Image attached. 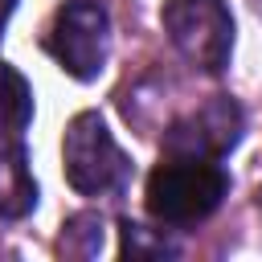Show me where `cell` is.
Here are the masks:
<instances>
[{
    "instance_id": "2",
    "label": "cell",
    "mask_w": 262,
    "mask_h": 262,
    "mask_svg": "<svg viewBox=\"0 0 262 262\" xmlns=\"http://www.w3.org/2000/svg\"><path fill=\"white\" fill-rule=\"evenodd\" d=\"M61 168H66L70 188H78L82 196H106L123 188L131 172L123 147L115 143L98 111H82L70 119L66 139H61Z\"/></svg>"
},
{
    "instance_id": "7",
    "label": "cell",
    "mask_w": 262,
    "mask_h": 262,
    "mask_svg": "<svg viewBox=\"0 0 262 262\" xmlns=\"http://www.w3.org/2000/svg\"><path fill=\"white\" fill-rule=\"evenodd\" d=\"M29 123H33V90L20 70L0 61V143H20Z\"/></svg>"
},
{
    "instance_id": "1",
    "label": "cell",
    "mask_w": 262,
    "mask_h": 262,
    "mask_svg": "<svg viewBox=\"0 0 262 262\" xmlns=\"http://www.w3.org/2000/svg\"><path fill=\"white\" fill-rule=\"evenodd\" d=\"M229 188V176L217 160L205 156H168L147 176V213L160 225H192L205 221Z\"/></svg>"
},
{
    "instance_id": "8",
    "label": "cell",
    "mask_w": 262,
    "mask_h": 262,
    "mask_svg": "<svg viewBox=\"0 0 262 262\" xmlns=\"http://www.w3.org/2000/svg\"><path fill=\"white\" fill-rule=\"evenodd\" d=\"M61 250L74 258H94L102 250V217L98 213H78L61 225Z\"/></svg>"
},
{
    "instance_id": "4",
    "label": "cell",
    "mask_w": 262,
    "mask_h": 262,
    "mask_svg": "<svg viewBox=\"0 0 262 262\" xmlns=\"http://www.w3.org/2000/svg\"><path fill=\"white\" fill-rule=\"evenodd\" d=\"M106 45H111V16L94 0H70L57 8L45 49L49 57L78 82H90L106 66Z\"/></svg>"
},
{
    "instance_id": "5",
    "label": "cell",
    "mask_w": 262,
    "mask_h": 262,
    "mask_svg": "<svg viewBox=\"0 0 262 262\" xmlns=\"http://www.w3.org/2000/svg\"><path fill=\"white\" fill-rule=\"evenodd\" d=\"M242 139V111L229 98H209L205 106L188 111L164 131V151L168 156H205L221 160L233 143Z\"/></svg>"
},
{
    "instance_id": "10",
    "label": "cell",
    "mask_w": 262,
    "mask_h": 262,
    "mask_svg": "<svg viewBox=\"0 0 262 262\" xmlns=\"http://www.w3.org/2000/svg\"><path fill=\"white\" fill-rule=\"evenodd\" d=\"M12 8H16V0H0V37H4V25H8Z\"/></svg>"
},
{
    "instance_id": "6",
    "label": "cell",
    "mask_w": 262,
    "mask_h": 262,
    "mask_svg": "<svg viewBox=\"0 0 262 262\" xmlns=\"http://www.w3.org/2000/svg\"><path fill=\"white\" fill-rule=\"evenodd\" d=\"M37 205V184L20 143H0V217H25Z\"/></svg>"
},
{
    "instance_id": "9",
    "label": "cell",
    "mask_w": 262,
    "mask_h": 262,
    "mask_svg": "<svg viewBox=\"0 0 262 262\" xmlns=\"http://www.w3.org/2000/svg\"><path fill=\"white\" fill-rule=\"evenodd\" d=\"M123 254L127 258H168L172 246L160 233H151V229H143L135 221H123Z\"/></svg>"
},
{
    "instance_id": "3",
    "label": "cell",
    "mask_w": 262,
    "mask_h": 262,
    "mask_svg": "<svg viewBox=\"0 0 262 262\" xmlns=\"http://www.w3.org/2000/svg\"><path fill=\"white\" fill-rule=\"evenodd\" d=\"M164 33L176 45V53L205 70V74H221L229 66V49H233V16L225 8V0H164L160 8Z\"/></svg>"
}]
</instances>
